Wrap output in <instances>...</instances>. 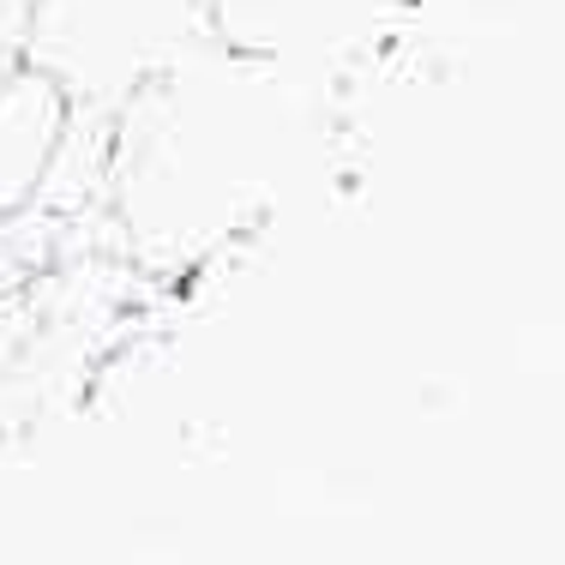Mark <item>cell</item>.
<instances>
[{"instance_id":"1","label":"cell","mask_w":565,"mask_h":565,"mask_svg":"<svg viewBox=\"0 0 565 565\" xmlns=\"http://www.w3.org/2000/svg\"><path fill=\"white\" fill-rule=\"evenodd\" d=\"M313 85L199 36L120 103L103 186L151 271L199 265L289 193L319 127Z\"/></svg>"},{"instance_id":"2","label":"cell","mask_w":565,"mask_h":565,"mask_svg":"<svg viewBox=\"0 0 565 565\" xmlns=\"http://www.w3.org/2000/svg\"><path fill=\"white\" fill-rule=\"evenodd\" d=\"M199 36H205L199 0H36L19 61L43 66L73 103L120 109Z\"/></svg>"},{"instance_id":"3","label":"cell","mask_w":565,"mask_h":565,"mask_svg":"<svg viewBox=\"0 0 565 565\" xmlns=\"http://www.w3.org/2000/svg\"><path fill=\"white\" fill-rule=\"evenodd\" d=\"M392 7L397 0H199L211 43L301 78H319L355 49H367L385 31Z\"/></svg>"},{"instance_id":"4","label":"cell","mask_w":565,"mask_h":565,"mask_svg":"<svg viewBox=\"0 0 565 565\" xmlns=\"http://www.w3.org/2000/svg\"><path fill=\"white\" fill-rule=\"evenodd\" d=\"M73 120V97L31 61L0 66V217H24L36 205L55 145Z\"/></svg>"},{"instance_id":"5","label":"cell","mask_w":565,"mask_h":565,"mask_svg":"<svg viewBox=\"0 0 565 565\" xmlns=\"http://www.w3.org/2000/svg\"><path fill=\"white\" fill-rule=\"evenodd\" d=\"M24 271H31V259H24V247H19V217H0V295L19 289Z\"/></svg>"},{"instance_id":"6","label":"cell","mask_w":565,"mask_h":565,"mask_svg":"<svg viewBox=\"0 0 565 565\" xmlns=\"http://www.w3.org/2000/svg\"><path fill=\"white\" fill-rule=\"evenodd\" d=\"M31 7H36V0H0V66L19 61V43H24V24H31Z\"/></svg>"}]
</instances>
